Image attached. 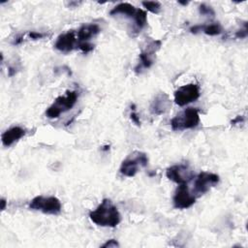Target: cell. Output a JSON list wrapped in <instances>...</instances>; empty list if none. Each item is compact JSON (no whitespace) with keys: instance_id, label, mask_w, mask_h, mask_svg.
Returning <instances> with one entry per match:
<instances>
[{"instance_id":"obj_1","label":"cell","mask_w":248,"mask_h":248,"mask_svg":"<svg viewBox=\"0 0 248 248\" xmlns=\"http://www.w3.org/2000/svg\"><path fill=\"white\" fill-rule=\"evenodd\" d=\"M89 217L93 223L101 227L113 228L121 221L117 207L108 199L103 200L97 208L89 213Z\"/></svg>"},{"instance_id":"obj_2","label":"cell","mask_w":248,"mask_h":248,"mask_svg":"<svg viewBox=\"0 0 248 248\" xmlns=\"http://www.w3.org/2000/svg\"><path fill=\"white\" fill-rule=\"evenodd\" d=\"M78 99V92L77 90H67L65 95L58 96L54 102L46 110V115L48 118H57L61 113L71 109Z\"/></svg>"},{"instance_id":"obj_3","label":"cell","mask_w":248,"mask_h":248,"mask_svg":"<svg viewBox=\"0 0 248 248\" xmlns=\"http://www.w3.org/2000/svg\"><path fill=\"white\" fill-rule=\"evenodd\" d=\"M200 123V113L195 108H187L177 113L170 122L173 131H184L196 128Z\"/></svg>"},{"instance_id":"obj_4","label":"cell","mask_w":248,"mask_h":248,"mask_svg":"<svg viewBox=\"0 0 248 248\" xmlns=\"http://www.w3.org/2000/svg\"><path fill=\"white\" fill-rule=\"evenodd\" d=\"M147 164L148 157L145 153L134 151L122 161L119 171L124 176L133 177L140 170V169L145 168Z\"/></svg>"},{"instance_id":"obj_5","label":"cell","mask_w":248,"mask_h":248,"mask_svg":"<svg viewBox=\"0 0 248 248\" xmlns=\"http://www.w3.org/2000/svg\"><path fill=\"white\" fill-rule=\"evenodd\" d=\"M29 208L36 211H41L45 214L57 215L61 212L62 205L60 201L53 196H37L31 200Z\"/></svg>"},{"instance_id":"obj_6","label":"cell","mask_w":248,"mask_h":248,"mask_svg":"<svg viewBox=\"0 0 248 248\" xmlns=\"http://www.w3.org/2000/svg\"><path fill=\"white\" fill-rule=\"evenodd\" d=\"M161 46L162 42L160 40H152L144 46L140 53L139 63L135 67V72L137 74H140L152 66L154 63V55L160 49Z\"/></svg>"},{"instance_id":"obj_7","label":"cell","mask_w":248,"mask_h":248,"mask_svg":"<svg viewBox=\"0 0 248 248\" xmlns=\"http://www.w3.org/2000/svg\"><path fill=\"white\" fill-rule=\"evenodd\" d=\"M166 175L170 180L177 184H187L195 176L193 170L188 164H177L168 168Z\"/></svg>"},{"instance_id":"obj_8","label":"cell","mask_w":248,"mask_h":248,"mask_svg":"<svg viewBox=\"0 0 248 248\" xmlns=\"http://www.w3.org/2000/svg\"><path fill=\"white\" fill-rule=\"evenodd\" d=\"M200 87L196 83H188L180 86L174 92V102L176 105L183 107L199 99Z\"/></svg>"},{"instance_id":"obj_9","label":"cell","mask_w":248,"mask_h":248,"mask_svg":"<svg viewBox=\"0 0 248 248\" xmlns=\"http://www.w3.org/2000/svg\"><path fill=\"white\" fill-rule=\"evenodd\" d=\"M219 182V176L212 172L202 171L200 172L195 179L193 195L201 196L208 192L212 187H214Z\"/></svg>"},{"instance_id":"obj_10","label":"cell","mask_w":248,"mask_h":248,"mask_svg":"<svg viewBox=\"0 0 248 248\" xmlns=\"http://www.w3.org/2000/svg\"><path fill=\"white\" fill-rule=\"evenodd\" d=\"M195 202L196 197L189 191L187 184H179L172 198L173 206L178 209H186L191 207Z\"/></svg>"},{"instance_id":"obj_11","label":"cell","mask_w":248,"mask_h":248,"mask_svg":"<svg viewBox=\"0 0 248 248\" xmlns=\"http://www.w3.org/2000/svg\"><path fill=\"white\" fill-rule=\"evenodd\" d=\"M54 47L64 53H68L78 47V38L77 32L74 30H69L57 37L54 44Z\"/></svg>"},{"instance_id":"obj_12","label":"cell","mask_w":248,"mask_h":248,"mask_svg":"<svg viewBox=\"0 0 248 248\" xmlns=\"http://www.w3.org/2000/svg\"><path fill=\"white\" fill-rule=\"evenodd\" d=\"M170 100L166 93H158L150 104V112L155 115L164 114L170 108Z\"/></svg>"},{"instance_id":"obj_13","label":"cell","mask_w":248,"mask_h":248,"mask_svg":"<svg viewBox=\"0 0 248 248\" xmlns=\"http://www.w3.org/2000/svg\"><path fill=\"white\" fill-rule=\"evenodd\" d=\"M101 31L100 26L97 23H85L82 24L77 31L78 43L90 42L92 38L98 35Z\"/></svg>"},{"instance_id":"obj_14","label":"cell","mask_w":248,"mask_h":248,"mask_svg":"<svg viewBox=\"0 0 248 248\" xmlns=\"http://www.w3.org/2000/svg\"><path fill=\"white\" fill-rule=\"evenodd\" d=\"M25 135V130L19 126H14L5 131L1 136V140L4 146H11L19 140Z\"/></svg>"},{"instance_id":"obj_15","label":"cell","mask_w":248,"mask_h":248,"mask_svg":"<svg viewBox=\"0 0 248 248\" xmlns=\"http://www.w3.org/2000/svg\"><path fill=\"white\" fill-rule=\"evenodd\" d=\"M191 33H198L202 31L204 34L209 36H217L222 33L223 28L219 23H210V24H202V25H195L192 26L190 29Z\"/></svg>"},{"instance_id":"obj_16","label":"cell","mask_w":248,"mask_h":248,"mask_svg":"<svg viewBox=\"0 0 248 248\" xmlns=\"http://www.w3.org/2000/svg\"><path fill=\"white\" fill-rule=\"evenodd\" d=\"M138 9L131 5L130 3H119L118 5H116L110 12L109 15L110 16H124L126 17H131L134 18L136 13H137Z\"/></svg>"},{"instance_id":"obj_17","label":"cell","mask_w":248,"mask_h":248,"mask_svg":"<svg viewBox=\"0 0 248 248\" xmlns=\"http://www.w3.org/2000/svg\"><path fill=\"white\" fill-rule=\"evenodd\" d=\"M133 27H132V32H136L139 33L140 32V30L145 27V25L147 24V16L146 13L141 10V9H138L134 18H133Z\"/></svg>"},{"instance_id":"obj_18","label":"cell","mask_w":248,"mask_h":248,"mask_svg":"<svg viewBox=\"0 0 248 248\" xmlns=\"http://www.w3.org/2000/svg\"><path fill=\"white\" fill-rule=\"evenodd\" d=\"M142 6L152 14H158L161 11V4L158 1H143Z\"/></svg>"},{"instance_id":"obj_19","label":"cell","mask_w":248,"mask_h":248,"mask_svg":"<svg viewBox=\"0 0 248 248\" xmlns=\"http://www.w3.org/2000/svg\"><path fill=\"white\" fill-rule=\"evenodd\" d=\"M77 48L80 49L83 53H89L93 50L94 45L91 44L90 42H81V43H78Z\"/></svg>"},{"instance_id":"obj_20","label":"cell","mask_w":248,"mask_h":248,"mask_svg":"<svg viewBox=\"0 0 248 248\" xmlns=\"http://www.w3.org/2000/svg\"><path fill=\"white\" fill-rule=\"evenodd\" d=\"M199 12L200 14H202V16H213L215 15L214 10L210 7L207 6L205 4H202L199 6Z\"/></svg>"},{"instance_id":"obj_21","label":"cell","mask_w":248,"mask_h":248,"mask_svg":"<svg viewBox=\"0 0 248 248\" xmlns=\"http://www.w3.org/2000/svg\"><path fill=\"white\" fill-rule=\"evenodd\" d=\"M130 118H131V120H132L136 125H138V126L140 125V119L139 114H138L137 111H136V107H135V105H132V106H131Z\"/></svg>"},{"instance_id":"obj_22","label":"cell","mask_w":248,"mask_h":248,"mask_svg":"<svg viewBox=\"0 0 248 248\" xmlns=\"http://www.w3.org/2000/svg\"><path fill=\"white\" fill-rule=\"evenodd\" d=\"M235 37H236V38H240V39L247 37V25H246V23H245V25H244V27H243L242 29L238 30V31L235 33Z\"/></svg>"},{"instance_id":"obj_23","label":"cell","mask_w":248,"mask_h":248,"mask_svg":"<svg viewBox=\"0 0 248 248\" xmlns=\"http://www.w3.org/2000/svg\"><path fill=\"white\" fill-rule=\"evenodd\" d=\"M119 246V243L115 240V239H109V240H108L106 243H104L103 245H102V247H104V248H110V247H118Z\"/></svg>"},{"instance_id":"obj_24","label":"cell","mask_w":248,"mask_h":248,"mask_svg":"<svg viewBox=\"0 0 248 248\" xmlns=\"http://www.w3.org/2000/svg\"><path fill=\"white\" fill-rule=\"evenodd\" d=\"M45 36V34L40 33V32H36V31H32L29 33V38L33 39V40H38V39H42Z\"/></svg>"},{"instance_id":"obj_25","label":"cell","mask_w":248,"mask_h":248,"mask_svg":"<svg viewBox=\"0 0 248 248\" xmlns=\"http://www.w3.org/2000/svg\"><path fill=\"white\" fill-rule=\"evenodd\" d=\"M244 120H245V118H244L243 115H237L233 120H232V125L240 124V123H243Z\"/></svg>"},{"instance_id":"obj_26","label":"cell","mask_w":248,"mask_h":248,"mask_svg":"<svg viewBox=\"0 0 248 248\" xmlns=\"http://www.w3.org/2000/svg\"><path fill=\"white\" fill-rule=\"evenodd\" d=\"M1 202H2V210H4L5 209V205H6V201L4 199H2Z\"/></svg>"},{"instance_id":"obj_27","label":"cell","mask_w":248,"mask_h":248,"mask_svg":"<svg viewBox=\"0 0 248 248\" xmlns=\"http://www.w3.org/2000/svg\"><path fill=\"white\" fill-rule=\"evenodd\" d=\"M178 3L181 4V5H187L188 4V2H182V1H178Z\"/></svg>"}]
</instances>
